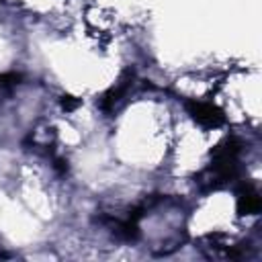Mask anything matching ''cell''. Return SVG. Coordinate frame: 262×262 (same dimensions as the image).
I'll return each mask as SVG.
<instances>
[{
	"mask_svg": "<svg viewBox=\"0 0 262 262\" xmlns=\"http://www.w3.org/2000/svg\"><path fill=\"white\" fill-rule=\"evenodd\" d=\"M20 78H23V76H20V74H14V72H10V74H0V96L8 94V92L18 84Z\"/></svg>",
	"mask_w": 262,
	"mask_h": 262,
	"instance_id": "cell-3",
	"label": "cell"
},
{
	"mask_svg": "<svg viewBox=\"0 0 262 262\" xmlns=\"http://www.w3.org/2000/svg\"><path fill=\"white\" fill-rule=\"evenodd\" d=\"M188 113L192 115V119L203 125V127H221L225 123V115L221 108H217L211 102H201V100H192L186 104Z\"/></svg>",
	"mask_w": 262,
	"mask_h": 262,
	"instance_id": "cell-1",
	"label": "cell"
},
{
	"mask_svg": "<svg viewBox=\"0 0 262 262\" xmlns=\"http://www.w3.org/2000/svg\"><path fill=\"white\" fill-rule=\"evenodd\" d=\"M260 207H262V201L258 190L252 184H244L237 192V211L242 215H254L260 211Z\"/></svg>",
	"mask_w": 262,
	"mask_h": 262,
	"instance_id": "cell-2",
	"label": "cell"
}]
</instances>
